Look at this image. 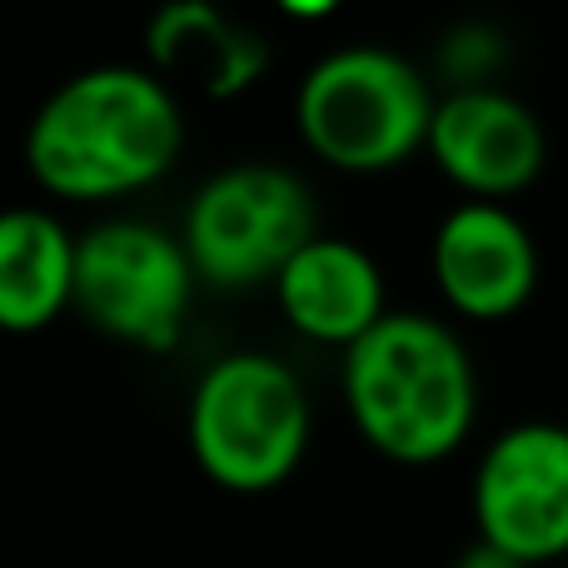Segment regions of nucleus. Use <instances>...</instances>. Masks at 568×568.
<instances>
[{
  "instance_id": "obj_6",
  "label": "nucleus",
  "mask_w": 568,
  "mask_h": 568,
  "mask_svg": "<svg viewBox=\"0 0 568 568\" xmlns=\"http://www.w3.org/2000/svg\"><path fill=\"white\" fill-rule=\"evenodd\" d=\"M200 270L185 240L150 220H100L80 235L75 310L100 334L170 354L190 324Z\"/></svg>"
},
{
  "instance_id": "obj_1",
  "label": "nucleus",
  "mask_w": 568,
  "mask_h": 568,
  "mask_svg": "<svg viewBox=\"0 0 568 568\" xmlns=\"http://www.w3.org/2000/svg\"><path fill=\"white\" fill-rule=\"evenodd\" d=\"M185 145L180 100L150 65H90L26 130V170L65 205H110L165 180Z\"/></svg>"
},
{
  "instance_id": "obj_11",
  "label": "nucleus",
  "mask_w": 568,
  "mask_h": 568,
  "mask_svg": "<svg viewBox=\"0 0 568 568\" xmlns=\"http://www.w3.org/2000/svg\"><path fill=\"white\" fill-rule=\"evenodd\" d=\"M275 300L300 339L339 354L389 314L379 260L344 235H314L275 280Z\"/></svg>"
},
{
  "instance_id": "obj_9",
  "label": "nucleus",
  "mask_w": 568,
  "mask_h": 568,
  "mask_svg": "<svg viewBox=\"0 0 568 568\" xmlns=\"http://www.w3.org/2000/svg\"><path fill=\"white\" fill-rule=\"evenodd\" d=\"M424 155L464 200L509 205L544 175L549 135H544L539 115L509 90H449L439 95Z\"/></svg>"
},
{
  "instance_id": "obj_7",
  "label": "nucleus",
  "mask_w": 568,
  "mask_h": 568,
  "mask_svg": "<svg viewBox=\"0 0 568 568\" xmlns=\"http://www.w3.org/2000/svg\"><path fill=\"white\" fill-rule=\"evenodd\" d=\"M474 539L529 568L568 564V424L524 419L494 434L469 484Z\"/></svg>"
},
{
  "instance_id": "obj_13",
  "label": "nucleus",
  "mask_w": 568,
  "mask_h": 568,
  "mask_svg": "<svg viewBox=\"0 0 568 568\" xmlns=\"http://www.w3.org/2000/svg\"><path fill=\"white\" fill-rule=\"evenodd\" d=\"M504 60H509V40H504L494 26H479V20L454 26L449 36L439 40V65H444V75L454 80V90L494 85V75H499Z\"/></svg>"
},
{
  "instance_id": "obj_5",
  "label": "nucleus",
  "mask_w": 568,
  "mask_h": 568,
  "mask_svg": "<svg viewBox=\"0 0 568 568\" xmlns=\"http://www.w3.org/2000/svg\"><path fill=\"white\" fill-rule=\"evenodd\" d=\"M314 235H324L314 190L270 160H245L210 175L185 205L180 225L200 284L215 290H255V284L275 290L284 265Z\"/></svg>"
},
{
  "instance_id": "obj_4",
  "label": "nucleus",
  "mask_w": 568,
  "mask_h": 568,
  "mask_svg": "<svg viewBox=\"0 0 568 568\" xmlns=\"http://www.w3.org/2000/svg\"><path fill=\"white\" fill-rule=\"evenodd\" d=\"M314 409L300 374L265 349L220 354L190 389V459L225 494H270L310 454Z\"/></svg>"
},
{
  "instance_id": "obj_12",
  "label": "nucleus",
  "mask_w": 568,
  "mask_h": 568,
  "mask_svg": "<svg viewBox=\"0 0 568 568\" xmlns=\"http://www.w3.org/2000/svg\"><path fill=\"white\" fill-rule=\"evenodd\" d=\"M80 235L50 210L16 205L0 220V324L10 334H40L75 310Z\"/></svg>"
},
{
  "instance_id": "obj_3",
  "label": "nucleus",
  "mask_w": 568,
  "mask_h": 568,
  "mask_svg": "<svg viewBox=\"0 0 568 568\" xmlns=\"http://www.w3.org/2000/svg\"><path fill=\"white\" fill-rule=\"evenodd\" d=\"M429 75L384 45H339L320 55L294 85V130L304 150L344 175H384L429 150Z\"/></svg>"
},
{
  "instance_id": "obj_10",
  "label": "nucleus",
  "mask_w": 568,
  "mask_h": 568,
  "mask_svg": "<svg viewBox=\"0 0 568 568\" xmlns=\"http://www.w3.org/2000/svg\"><path fill=\"white\" fill-rule=\"evenodd\" d=\"M145 65L170 90L185 85L205 100H235L270 70V40L215 0H165L145 20Z\"/></svg>"
},
{
  "instance_id": "obj_15",
  "label": "nucleus",
  "mask_w": 568,
  "mask_h": 568,
  "mask_svg": "<svg viewBox=\"0 0 568 568\" xmlns=\"http://www.w3.org/2000/svg\"><path fill=\"white\" fill-rule=\"evenodd\" d=\"M275 6H280V16H290V20H329L344 0H275Z\"/></svg>"
},
{
  "instance_id": "obj_8",
  "label": "nucleus",
  "mask_w": 568,
  "mask_h": 568,
  "mask_svg": "<svg viewBox=\"0 0 568 568\" xmlns=\"http://www.w3.org/2000/svg\"><path fill=\"white\" fill-rule=\"evenodd\" d=\"M429 275L439 300L469 324H504L539 290V245L509 205L459 200L434 225Z\"/></svg>"
},
{
  "instance_id": "obj_16",
  "label": "nucleus",
  "mask_w": 568,
  "mask_h": 568,
  "mask_svg": "<svg viewBox=\"0 0 568 568\" xmlns=\"http://www.w3.org/2000/svg\"><path fill=\"white\" fill-rule=\"evenodd\" d=\"M559 568H568V564H559Z\"/></svg>"
},
{
  "instance_id": "obj_2",
  "label": "nucleus",
  "mask_w": 568,
  "mask_h": 568,
  "mask_svg": "<svg viewBox=\"0 0 568 568\" xmlns=\"http://www.w3.org/2000/svg\"><path fill=\"white\" fill-rule=\"evenodd\" d=\"M339 394L359 439L404 469L454 459L479 424L474 354L424 310H389L359 344H349Z\"/></svg>"
},
{
  "instance_id": "obj_14",
  "label": "nucleus",
  "mask_w": 568,
  "mask_h": 568,
  "mask_svg": "<svg viewBox=\"0 0 568 568\" xmlns=\"http://www.w3.org/2000/svg\"><path fill=\"white\" fill-rule=\"evenodd\" d=\"M454 568H529V564H519L514 554H504V549H494V544H484V539H474L469 549L454 559Z\"/></svg>"
}]
</instances>
